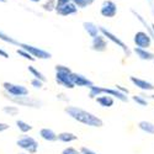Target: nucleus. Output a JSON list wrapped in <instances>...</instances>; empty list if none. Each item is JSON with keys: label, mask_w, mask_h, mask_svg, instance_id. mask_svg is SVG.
Masks as SVG:
<instances>
[{"label": "nucleus", "mask_w": 154, "mask_h": 154, "mask_svg": "<svg viewBox=\"0 0 154 154\" xmlns=\"http://www.w3.org/2000/svg\"><path fill=\"white\" fill-rule=\"evenodd\" d=\"M10 128V126L5 122H0V132H4V131H8Z\"/></svg>", "instance_id": "nucleus-33"}, {"label": "nucleus", "mask_w": 154, "mask_h": 154, "mask_svg": "<svg viewBox=\"0 0 154 154\" xmlns=\"http://www.w3.org/2000/svg\"><path fill=\"white\" fill-rule=\"evenodd\" d=\"M80 152H82V154H97V153L94 152L93 149L86 148V147H82V148H80Z\"/></svg>", "instance_id": "nucleus-31"}, {"label": "nucleus", "mask_w": 154, "mask_h": 154, "mask_svg": "<svg viewBox=\"0 0 154 154\" xmlns=\"http://www.w3.org/2000/svg\"><path fill=\"white\" fill-rule=\"evenodd\" d=\"M57 99L60 100V101H64V102H69V97H68L66 94H63V93L58 94V95H57Z\"/></svg>", "instance_id": "nucleus-32"}, {"label": "nucleus", "mask_w": 154, "mask_h": 154, "mask_svg": "<svg viewBox=\"0 0 154 154\" xmlns=\"http://www.w3.org/2000/svg\"><path fill=\"white\" fill-rule=\"evenodd\" d=\"M16 144H17L19 148H21L22 150L27 152L30 154H35L38 150V146H40L37 140L33 137H30V136H23V137L19 138Z\"/></svg>", "instance_id": "nucleus-4"}, {"label": "nucleus", "mask_w": 154, "mask_h": 154, "mask_svg": "<svg viewBox=\"0 0 154 154\" xmlns=\"http://www.w3.org/2000/svg\"><path fill=\"white\" fill-rule=\"evenodd\" d=\"M43 83H45V82H42V80H40V79H37V78H33V79L31 80V85H32L35 89H42Z\"/></svg>", "instance_id": "nucleus-30"}, {"label": "nucleus", "mask_w": 154, "mask_h": 154, "mask_svg": "<svg viewBox=\"0 0 154 154\" xmlns=\"http://www.w3.org/2000/svg\"><path fill=\"white\" fill-rule=\"evenodd\" d=\"M0 57H3V58H9L10 56H9V53L6 52V51H4V49H2V48H0Z\"/></svg>", "instance_id": "nucleus-34"}, {"label": "nucleus", "mask_w": 154, "mask_h": 154, "mask_svg": "<svg viewBox=\"0 0 154 154\" xmlns=\"http://www.w3.org/2000/svg\"><path fill=\"white\" fill-rule=\"evenodd\" d=\"M130 80L132 82V84L140 89V90H143V91H153L154 90V85L144 79H140V78H137V76H131Z\"/></svg>", "instance_id": "nucleus-13"}, {"label": "nucleus", "mask_w": 154, "mask_h": 154, "mask_svg": "<svg viewBox=\"0 0 154 154\" xmlns=\"http://www.w3.org/2000/svg\"><path fill=\"white\" fill-rule=\"evenodd\" d=\"M30 2H32V3H40L41 0H30Z\"/></svg>", "instance_id": "nucleus-36"}, {"label": "nucleus", "mask_w": 154, "mask_h": 154, "mask_svg": "<svg viewBox=\"0 0 154 154\" xmlns=\"http://www.w3.org/2000/svg\"><path fill=\"white\" fill-rule=\"evenodd\" d=\"M72 2L76 5V6H78V8H86L88 5H90L93 2H94V0H72Z\"/></svg>", "instance_id": "nucleus-28"}, {"label": "nucleus", "mask_w": 154, "mask_h": 154, "mask_svg": "<svg viewBox=\"0 0 154 154\" xmlns=\"http://www.w3.org/2000/svg\"><path fill=\"white\" fill-rule=\"evenodd\" d=\"M152 29H153V32H152V37L154 38V25H153V26H152Z\"/></svg>", "instance_id": "nucleus-37"}, {"label": "nucleus", "mask_w": 154, "mask_h": 154, "mask_svg": "<svg viewBox=\"0 0 154 154\" xmlns=\"http://www.w3.org/2000/svg\"><path fill=\"white\" fill-rule=\"evenodd\" d=\"M19 154H30V153H19Z\"/></svg>", "instance_id": "nucleus-40"}, {"label": "nucleus", "mask_w": 154, "mask_h": 154, "mask_svg": "<svg viewBox=\"0 0 154 154\" xmlns=\"http://www.w3.org/2000/svg\"><path fill=\"white\" fill-rule=\"evenodd\" d=\"M132 100L136 102L137 105H139V106H148L147 99H144L142 95H134V96H132Z\"/></svg>", "instance_id": "nucleus-27"}, {"label": "nucleus", "mask_w": 154, "mask_h": 154, "mask_svg": "<svg viewBox=\"0 0 154 154\" xmlns=\"http://www.w3.org/2000/svg\"><path fill=\"white\" fill-rule=\"evenodd\" d=\"M0 40H2L3 42H5V43H9V45H14V46H19L20 45V42L16 41L14 37H11V36L4 33L3 31H0Z\"/></svg>", "instance_id": "nucleus-21"}, {"label": "nucleus", "mask_w": 154, "mask_h": 154, "mask_svg": "<svg viewBox=\"0 0 154 154\" xmlns=\"http://www.w3.org/2000/svg\"><path fill=\"white\" fill-rule=\"evenodd\" d=\"M100 32L104 35L109 41H111L112 43H115V45H117L119 47H121V49L125 52V54H126V57H130L131 56V49L128 48V46L122 41V40H120V38L117 37V36H115L112 32H110L109 30H106L105 27H102V26H100Z\"/></svg>", "instance_id": "nucleus-7"}, {"label": "nucleus", "mask_w": 154, "mask_h": 154, "mask_svg": "<svg viewBox=\"0 0 154 154\" xmlns=\"http://www.w3.org/2000/svg\"><path fill=\"white\" fill-rule=\"evenodd\" d=\"M16 53H17L20 57H22V58H25V59H29V60H31V62H35V60H36V58H35L30 52H27L26 49H23V48H21V47L16 51Z\"/></svg>", "instance_id": "nucleus-25"}, {"label": "nucleus", "mask_w": 154, "mask_h": 154, "mask_svg": "<svg viewBox=\"0 0 154 154\" xmlns=\"http://www.w3.org/2000/svg\"><path fill=\"white\" fill-rule=\"evenodd\" d=\"M134 53L137 54V57L142 60H154V53L147 51V48H140V47H136L134 48Z\"/></svg>", "instance_id": "nucleus-16"}, {"label": "nucleus", "mask_w": 154, "mask_h": 154, "mask_svg": "<svg viewBox=\"0 0 154 154\" xmlns=\"http://www.w3.org/2000/svg\"><path fill=\"white\" fill-rule=\"evenodd\" d=\"M40 136H41L42 139L47 140V142H54V140H58V134L53 130H51V128H41Z\"/></svg>", "instance_id": "nucleus-15"}, {"label": "nucleus", "mask_w": 154, "mask_h": 154, "mask_svg": "<svg viewBox=\"0 0 154 154\" xmlns=\"http://www.w3.org/2000/svg\"><path fill=\"white\" fill-rule=\"evenodd\" d=\"M62 154H82V152L73 148V147H67L62 150Z\"/></svg>", "instance_id": "nucleus-29"}, {"label": "nucleus", "mask_w": 154, "mask_h": 154, "mask_svg": "<svg viewBox=\"0 0 154 154\" xmlns=\"http://www.w3.org/2000/svg\"><path fill=\"white\" fill-rule=\"evenodd\" d=\"M3 112L9 115V116H16V115H19V107L16 106H4L3 107Z\"/></svg>", "instance_id": "nucleus-26"}, {"label": "nucleus", "mask_w": 154, "mask_h": 154, "mask_svg": "<svg viewBox=\"0 0 154 154\" xmlns=\"http://www.w3.org/2000/svg\"><path fill=\"white\" fill-rule=\"evenodd\" d=\"M19 47L26 49L27 52H30L36 59H49V58H52V54H51L48 51L42 49L40 47H36V46H32V45H29V43H21V42H20Z\"/></svg>", "instance_id": "nucleus-6"}, {"label": "nucleus", "mask_w": 154, "mask_h": 154, "mask_svg": "<svg viewBox=\"0 0 154 154\" xmlns=\"http://www.w3.org/2000/svg\"><path fill=\"white\" fill-rule=\"evenodd\" d=\"M66 113L73 120L78 121L79 123H83L85 126H90V127H102L104 126V121L100 117L95 116L94 113L89 112L86 110H83L80 107L76 106H67L64 109Z\"/></svg>", "instance_id": "nucleus-1"}, {"label": "nucleus", "mask_w": 154, "mask_h": 154, "mask_svg": "<svg viewBox=\"0 0 154 154\" xmlns=\"http://www.w3.org/2000/svg\"><path fill=\"white\" fill-rule=\"evenodd\" d=\"M76 139H78V136H75L72 132H62L58 134V140L59 142H63V143H70Z\"/></svg>", "instance_id": "nucleus-19"}, {"label": "nucleus", "mask_w": 154, "mask_h": 154, "mask_svg": "<svg viewBox=\"0 0 154 154\" xmlns=\"http://www.w3.org/2000/svg\"><path fill=\"white\" fill-rule=\"evenodd\" d=\"M3 89L6 94H9L11 96H26V95H29V89L26 86L19 85V84H12L9 82H4Z\"/></svg>", "instance_id": "nucleus-5"}, {"label": "nucleus", "mask_w": 154, "mask_h": 154, "mask_svg": "<svg viewBox=\"0 0 154 154\" xmlns=\"http://www.w3.org/2000/svg\"><path fill=\"white\" fill-rule=\"evenodd\" d=\"M107 48V42H106V37L104 35H97L96 37L93 38L91 42V49L96 51V52H104Z\"/></svg>", "instance_id": "nucleus-12"}, {"label": "nucleus", "mask_w": 154, "mask_h": 154, "mask_svg": "<svg viewBox=\"0 0 154 154\" xmlns=\"http://www.w3.org/2000/svg\"><path fill=\"white\" fill-rule=\"evenodd\" d=\"M96 102L100 106H102V107H111V106H113L115 100H113V97L111 95L102 94V95L96 97Z\"/></svg>", "instance_id": "nucleus-17"}, {"label": "nucleus", "mask_w": 154, "mask_h": 154, "mask_svg": "<svg viewBox=\"0 0 154 154\" xmlns=\"http://www.w3.org/2000/svg\"><path fill=\"white\" fill-rule=\"evenodd\" d=\"M56 70V82L58 85L66 88V89H74L75 84L72 80V70L70 68L62 66V64H57L54 67Z\"/></svg>", "instance_id": "nucleus-2"}, {"label": "nucleus", "mask_w": 154, "mask_h": 154, "mask_svg": "<svg viewBox=\"0 0 154 154\" xmlns=\"http://www.w3.org/2000/svg\"><path fill=\"white\" fill-rule=\"evenodd\" d=\"M100 95H102V86L93 85L90 89H89V97L90 99H96Z\"/></svg>", "instance_id": "nucleus-23"}, {"label": "nucleus", "mask_w": 154, "mask_h": 154, "mask_svg": "<svg viewBox=\"0 0 154 154\" xmlns=\"http://www.w3.org/2000/svg\"><path fill=\"white\" fill-rule=\"evenodd\" d=\"M16 126L22 133H27V132H30L32 130V126L30 123H27V122L22 121V120H17L16 121Z\"/></svg>", "instance_id": "nucleus-22"}, {"label": "nucleus", "mask_w": 154, "mask_h": 154, "mask_svg": "<svg viewBox=\"0 0 154 154\" xmlns=\"http://www.w3.org/2000/svg\"><path fill=\"white\" fill-rule=\"evenodd\" d=\"M100 12H101V15L105 17H110V19L115 17L117 14V6L112 0H105V2L101 4Z\"/></svg>", "instance_id": "nucleus-9"}, {"label": "nucleus", "mask_w": 154, "mask_h": 154, "mask_svg": "<svg viewBox=\"0 0 154 154\" xmlns=\"http://www.w3.org/2000/svg\"><path fill=\"white\" fill-rule=\"evenodd\" d=\"M149 97H150V99H153V100H154V95H150V96H149Z\"/></svg>", "instance_id": "nucleus-39"}, {"label": "nucleus", "mask_w": 154, "mask_h": 154, "mask_svg": "<svg viewBox=\"0 0 154 154\" xmlns=\"http://www.w3.org/2000/svg\"><path fill=\"white\" fill-rule=\"evenodd\" d=\"M133 41L137 47L148 48L150 47V43H152V36L150 33H147L144 31H138L133 37Z\"/></svg>", "instance_id": "nucleus-8"}, {"label": "nucleus", "mask_w": 154, "mask_h": 154, "mask_svg": "<svg viewBox=\"0 0 154 154\" xmlns=\"http://www.w3.org/2000/svg\"><path fill=\"white\" fill-rule=\"evenodd\" d=\"M6 99H9L11 102H14L16 105L25 106V107H30V109H41L42 107L41 100L31 97L29 95H26V96H11V95L6 94Z\"/></svg>", "instance_id": "nucleus-3"}, {"label": "nucleus", "mask_w": 154, "mask_h": 154, "mask_svg": "<svg viewBox=\"0 0 154 154\" xmlns=\"http://www.w3.org/2000/svg\"><path fill=\"white\" fill-rule=\"evenodd\" d=\"M72 80L75 84V86H80V88H89L90 89L94 85V83L90 79H88L85 75L79 74V73H74V72H72Z\"/></svg>", "instance_id": "nucleus-11"}, {"label": "nucleus", "mask_w": 154, "mask_h": 154, "mask_svg": "<svg viewBox=\"0 0 154 154\" xmlns=\"http://www.w3.org/2000/svg\"><path fill=\"white\" fill-rule=\"evenodd\" d=\"M27 69H29V72L35 76V78H37V79H40V80H42V82H47V78L46 76L38 70V69H36L35 67H32V66H29L27 67Z\"/></svg>", "instance_id": "nucleus-24"}, {"label": "nucleus", "mask_w": 154, "mask_h": 154, "mask_svg": "<svg viewBox=\"0 0 154 154\" xmlns=\"http://www.w3.org/2000/svg\"><path fill=\"white\" fill-rule=\"evenodd\" d=\"M83 27L85 30V32L90 36V37H96L97 35H100V27H97L95 23L93 22H84L83 23Z\"/></svg>", "instance_id": "nucleus-18"}, {"label": "nucleus", "mask_w": 154, "mask_h": 154, "mask_svg": "<svg viewBox=\"0 0 154 154\" xmlns=\"http://www.w3.org/2000/svg\"><path fill=\"white\" fill-rule=\"evenodd\" d=\"M138 127H139V130H142L146 133L154 134V123H152L149 121H140L138 123Z\"/></svg>", "instance_id": "nucleus-20"}, {"label": "nucleus", "mask_w": 154, "mask_h": 154, "mask_svg": "<svg viewBox=\"0 0 154 154\" xmlns=\"http://www.w3.org/2000/svg\"><path fill=\"white\" fill-rule=\"evenodd\" d=\"M76 11H78V6H76L73 2H69L67 4L56 6V12L60 16H69V15L75 14Z\"/></svg>", "instance_id": "nucleus-10"}, {"label": "nucleus", "mask_w": 154, "mask_h": 154, "mask_svg": "<svg viewBox=\"0 0 154 154\" xmlns=\"http://www.w3.org/2000/svg\"><path fill=\"white\" fill-rule=\"evenodd\" d=\"M102 94H107V95H111L112 97H116L119 99L120 101L122 102H127L128 101V97H127V94L120 91L117 88H102Z\"/></svg>", "instance_id": "nucleus-14"}, {"label": "nucleus", "mask_w": 154, "mask_h": 154, "mask_svg": "<svg viewBox=\"0 0 154 154\" xmlns=\"http://www.w3.org/2000/svg\"><path fill=\"white\" fill-rule=\"evenodd\" d=\"M0 3H6V0H0Z\"/></svg>", "instance_id": "nucleus-38"}, {"label": "nucleus", "mask_w": 154, "mask_h": 154, "mask_svg": "<svg viewBox=\"0 0 154 154\" xmlns=\"http://www.w3.org/2000/svg\"><path fill=\"white\" fill-rule=\"evenodd\" d=\"M116 88L119 89L120 91H122V93H125V94H127V95H128V93H130V91H128V89H126V88H123V86H121V85H116Z\"/></svg>", "instance_id": "nucleus-35"}]
</instances>
